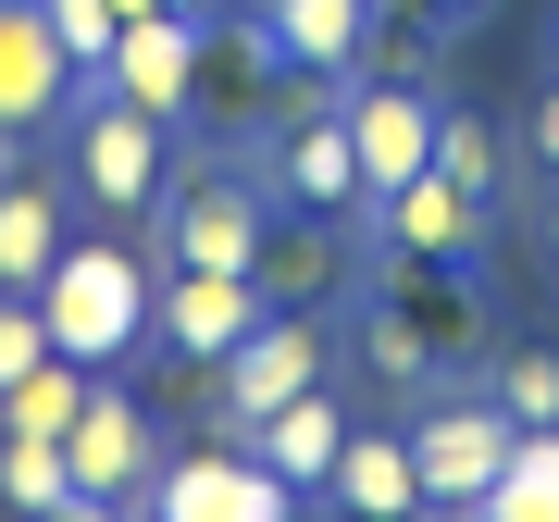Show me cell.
I'll use <instances>...</instances> for the list:
<instances>
[{
    "mask_svg": "<svg viewBox=\"0 0 559 522\" xmlns=\"http://www.w3.org/2000/svg\"><path fill=\"white\" fill-rule=\"evenodd\" d=\"M75 498V461H62V436H0V510H62Z\"/></svg>",
    "mask_w": 559,
    "mask_h": 522,
    "instance_id": "21",
    "label": "cell"
},
{
    "mask_svg": "<svg viewBox=\"0 0 559 522\" xmlns=\"http://www.w3.org/2000/svg\"><path fill=\"white\" fill-rule=\"evenodd\" d=\"M373 13H399V0H373Z\"/></svg>",
    "mask_w": 559,
    "mask_h": 522,
    "instance_id": "34",
    "label": "cell"
},
{
    "mask_svg": "<svg viewBox=\"0 0 559 522\" xmlns=\"http://www.w3.org/2000/svg\"><path fill=\"white\" fill-rule=\"evenodd\" d=\"M323 286H336V249H323V237H299V224H274V237H261V299L311 311Z\"/></svg>",
    "mask_w": 559,
    "mask_h": 522,
    "instance_id": "22",
    "label": "cell"
},
{
    "mask_svg": "<svg viewBox=\"0 0 559 522\" xmlns=\"http://www.w3.org/2000/svg\"><path fill=\"white\" fill-rule=\"evenodd\" d=\"M436 87H423V75H385V87H348V100H336V124H348V150H360V187H373V200H385V187H411L423 175V162H436Z\"/></svg>",
    "mask_w": 559,
    "mask_h": 522,
    "instance_id": "8",
    "label": "cell"
},
{
    "mask_svg": "<svg viewBox=\"0 0 559 522\" xmlns=\"http://www.w3.org/2000/svg\"><path fill=\"white\" fill-rule=\"evenodd\" d=\"M274 138H286V150H274V187H286L299 212H373V187H360V150H348L336 100H323V112H286Z\"/></svg>",
    "mask_w": 559,
    "mask_h": 522,
    "instance_id": "12",
    "label": "cell"
},
{
    "mask_svg": "<svg viewBox=\"0 0 559 522\" xmlns=\"http://www.w3.org/2000/svg\"><path fill=\"white\" fill-rule=\"evenodd\" d=\"M323 361H336V336H323L311 311H286V299H274V311H261L249 336L212 361V436H237V448H249V423H261V411H286L299 385H323Z\"/></svg>",
    "mask_w": 559,
    "mask_h": 522,
    "instance_id": "3",
    "label": "cell"
},
{
    "mask_svg": "<svg viewBox=\"0 0 559 522\" xmlns=\"http://www.w3.org/2000/svg\"><path fill=\"white\" fill-rule=\"evenodd\" d=\"M522 150H535L547 175H559V87H535V112H522Z\"/></svg>",
    "mask_w": 559,
    "mask_h": 522,
    "instance_id": "27",
    "label": "cell"
},
{
    "mask_svg": "<svg viewBox=\"0 0 559 522\" xmlns=\"http://www.w3.org/2000/svg\"><path fill=\"white\" fill-rule=\"evenodd\" d=\"M261 311H274V299H261V274H187V261H175V274L150 286V336L187 348V361H224Z\"/></svg>",
    "mask_w": 559,
    "mask_h": 522,
    "instance_id": "11",
    "label": "cell"
},
{
    "mask_svg": "<svg viewBox=\"0 0 559 522\" xmlns=\"http://www.w3.org/2000/svg\"><path fill=\"white\" fill-rule=\"evenodd\" d=\"M249 448L274 461L299 498H323V473H336V448H348V411H336V385H299L286 411H261L249 423Z\"/></svg>",
    "mask_w": 559,
    "mask_h": 522,
    "instance_id": "15",
    "label": "cell"
},
{
    "mask_svg": "<svg viewBox=\"0 0 559 522\" xmlns=\"http://www.w3.org/2000/svg\"><path fill=\"white\" fill-rule=\"evenodd\" d=\"M162 13H187V25H212V0H162Z\"/></svg>",
    "mask_w": 559,
    "mask_h": 522,
    "instance_id": "29",
    "label": "cell"
},
{
    "mask_svg": "<svg viewBox=\"0 0 559 522\" xmlns=\"http://www.w3.org/2000/svg\"><path fill=\"white\" fill-rule=\"evenodd\" d=\"M323 510L336 522H423V473H411V436H360L336 448V473H323Z\"/></svg>",
    "mask_w": 559,
    "mask_h": 522,
    "instance_id": "14",
    "label": "cell"
},
{
    "mask_svg": "<svg viewBox=\"0 0 559 522\" xmlns=\"http://www.w3.org/2000/svg\"><path fill=\"white\" fill-rule=\"evenodd\" d=\"M150 522H299V485L261 461V448L212 436V448H187V461L150 473Z\"/></svg>",
    "mask_w": 559,
    "mask_h": 522,
    "instance_id": "4",
    "label": "cell"
},
{
    "mask_svg": "<svg viewBox=\"0 0 559 522\" xmlns=\"http://www.w3.org/2000/svg\"><path fill=\"white\" fill-rule=\"evenodd\" d=\"M436 175L448 187H473L485 212L510 200V150H498V124H473V112H436Z\"/></svg>",
    "mask_w": 559,
    "mask_h": 522,
    "instance_id": "20",
    "label": "cell"
},
{
    "mask_svg": "<svg viewBox=\"0 0 559 522\" xmlns=\"http://www.w3.org/2000/svg\"><path fill=\"white\" fill-rule=\"evenodd\" d=\"M100 87L138 100V112H162V124H187V112H200V25H187V13H138L100 50Z\"/></svg>",
    "mask_w": 559,
    "mask_h": 522,
    "instance_id": "9",
    "label": "cell"
},
{
    "mask_svg": "<svg viewBox=\"0 0 559 522\" xmlns=\"http://www.w3.org/2000/svg\"><path fill=\"white\" fill-rule=\"evenodd\" d=\"M399 436H411V473H423V522H460L485 485H498L522 423L485 399V385H423V411L399 423Z\"/></svg>",
    "mask_w": 559,
    "mask_h": 522,
    "instance_id": "2",
    "label": "cell"
},
{
    "mask_svg": "<svg viewBox=\"0 0 559 522\" xmlns=\"http://www.w3.org/2000/svg\"><path fill=\"white\" fill-rule=\"evenodd\" d=\"M62 237H75V224H62V187L50 175H0V286H13V299H38V274L62 261Z\"/></svg>",
    "mask_w": 559,
    "mask_h": 522,
    "instance_id": "17",
    "label": "cell"
},
{
    "mask_svg": "<svg viewBox=\"0 0 559 522\" xmlns=\"http://www.w3.org/2000/svg\"><path fill=\"white\" fill-rule=\"evenodd\" d=\"M261 237H274V200H261V175H237V162H212V175L175 187V212H162V249H175L187 274H261Z\"/></svg>",
    "mask_w": 559,
    "mask_h": 522,
    "instance_id": "6",
    "label": "cell"
},
{
    "mask_svg": "<svg viewBox=\"0 0 559 522\" xmlns=\"http://www.w3.org/2000/svg\"><path fill=\"white\" fill-rule=\"evenodd\" d=\"M373 224H385V249H399V261H473L485 200H473V187H448L436 162H423L411 187H385V200H373Z\"/></svg>",
    "mask_w": 559,
    "mask_h": 522,
    "instance_id": "13",
    "label": "cell"
},
{
    "mask_svg": "<svg viewBox=\"0 0 559 522\" xmlns=\"http://www.w3.org/2000/svg\"><path fill=\"white\" fill-rule=\"evenodd\" d=\"M460 522H559V423H522L510 461H498V485H485Z\"/></svg>",
    "mask_w": 559,
    "mask_h": 522,
    "instance_id": "18",
    "label": "cell"
},
{
    "mask_svg": "<svg viewBox=\"0 0 559 522\" xmlns=\"http://www.w3.org/2000/svg\"><path fill=\"white\" fill-rule=\"evenodd\" d=\"M38 522H124L112 498H87V485H75V498H62V510H38Z\"/></svg>",
    "mask_w": 559,
    "mask_h": 522,
    "instance_id": "28",
    "label": "cell"
},
{
    "mask_svg": "<svg viewBox=\"0 0 559 522\" xmlns=\"http://www.w3.org/2000/svg\"><path fill=\"white\" fill-rule=\"evenodd\" d=\"M87 385H100V373H87V361H62V348H50V361L25 373V385H0V436H75Z\"/></svg>",
    "mask_w": 559,
    "mask_h": 522,
    "instance_id": "19",
    "label": "cell"
},
{
    "mask_svg": "<svg viewBox=\"0 0 559 522\" xmlns=\"http://www.w3.org/2000/svg\"><path fill=\"white\" fill-rule=\"evenodd\" d=\"M87 62L50 38L38 0H0V138H38V124H75Z\"/></svg>",
    "mask_w": 559,
    "mask_h": 522,
    "instance_id": "7",
    "label": "cell"
},
{
    "mask_svg": "<svg viewBox=\"0 0 559 522\" xmlns=\"http://www.w3.org/2000/svg\"><path fill=\"white\" fill-rule=\"evenodd\" d=\"M112 13H124V25H138V13H162V0H112Z\"/></svg>",
    "mask_w": 559,
    "mask_h": 522,
    "instance_id": "31",
    "label": "cell"
},
{
    "mask_svg": "<svg viewBox=\"0 0 559 522\" xmlns=\"http://www.w3.org/2000/svg\"><path fill=\"white\" fill-rule=\"evenodd\" d=\"M62 461H75V485H87V498H112V510H124V498H150L162 436H150V411L100 373V385H87V411H75V436H62Z\"/></svg>",
    "mask_w": 559,
    "mask_h": 522,
    "instance_id": "10",
    "label": "cell"
},
{
    "mask_svg": "<svg viewBox=\"0 0 559 522\" xmlns=\"http://www.w3.org/2000/svg\"><path fill=\"white\" fill-rule=\"evenodd\" d=\"M360 361H373V385L423 399V385H436V336H423L411 311H373V323H360Z\"/></svg>",
    "mask_w": 559,
    "mask_h": 522,
    "instance_id": "23",
    "label": "cell"
},
{
    "mask_svg": "<svg viewBox=\"0 0 559 522\" xmlns=\"http://www.w3.org/2000/svg\"><path fill=\"white\" fill-rule=\"evenodd\" d=\"M261 25H274L286 75H348L373 50V0H261Z\"/></svg>",
    "mask_w": 559,
    "mask_h": 522,
    "instance_id": "16",
    "label": "cell"
},
{
    "mask_svg": "<svg viewBox=\"0 0 559 522\" xmlns=\"http://www.w3.org/2000/svg\"><path fill=\"white\" fill-rule=\"evenodd\" d=\"M485 399H498L510 423H559V348H498Z\"/></svg>",
    "mask_w": 559,
    "mask_h": 522,
    "instance_id": "24",
    "label": "cell"
},
{
    "mask_svg": "<svg viewBox=\"0 0 559 522\" xmlns=\"http://www.w3.org/2000/svg\"><path fill=\"white\" fill-rule=\"evenodd\" d=\"M0 175H13V138H0Z\"/></svg>",
    "mask_w": 559,
    "mask_h": 522,
    "instance_id": "33",
    "label": "cell"
},
{
    "mask_svg": "<svg viewBox=\"0 0 559 522\" xmlns=\"http://www.w3.org/2000/svg\"><path fill=\"white\" fill-rule=\"evenodd\" d=\"M50 361V311L38 299H13V286H0V385H25V373H38Z\"/></svg>",
    "mask_w": 559,
    "mask_h": 522,
    "instance_id": "26",
    "label": "cell"
},
{
    "mask_svg": "<svg viewBox=\"0 0 559 522\" xmlns=\"http://www.w3.org/2000/svg\"><path fill=\"white\" fill-rule=\"evenodd\" d=\"M436 13H473V0H436Z\"/></svg>",
    "mask_w": 559,
    "mask_h": 522,
    "instance_id": "32",
    "label": "cell"
},
{
    "mask_svg": "<svg viewBox=\"0 0 559 522\" xmlns=\"http://www.w3.org/2000/svg\"><path fill=\"white\" fill-rule=\"evenodd\" d=\"M547 261H559V187H547Z\"/></svg>",
    "mask_w": 559,
    "mask_h": 522,
    "instance_id": "30",
    "label": "cell"
},
{
    "mask_svg": "<svg viewBox=\"0 0 559 522\" xmlns=\"http://www.w3.org/2000/svg\"><path fill=\"white\" fill-rule=\"evenodd\" d=\"M38 311H50V348L87 373H112L124 348H150V261L124 237H62V261L38 274Z\"/></svg>",
    "mask_w": 559,
    "mask_h": 522,
    "instance_id": "1",
    "label": "cell"
},
{
    "mask_svg": "<svg viewBox=\"0 0 559 522\" xmlns=\"http://www.w3.org/2000/svg\"><path fill=\"white\" fill-rule=\"evenodd\" d=\"M38 13H50V38H62V50H75V62H87V75H100V50L124 38V13H112V0H38Z\"/></svg>",
    "mask_w": 559,
    "mask_h": 522,
    "instance_id": "25",
    "label": "cell"
},
{
    "mask_svg": "<svg viewBox=\"0 0 559 522\" xmlns=\"http://www.w3.org/2000/svg\"><path fill=\"white\" fill-rule=\"evenodd\" d=\"M162 138H175V124H162V112H138V100H112L100 75L75 87V187H87L112 224L162 200Z\"/></svg>",
    "mask_w": 559,
    "mask_h": 522,
    "instance_id": "5",
    "label": "cell"
}]
</instances>
